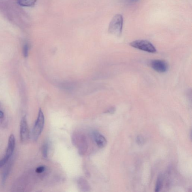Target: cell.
Wrapping results in <instances>:
<instances>
[{
  "label": "cell",
  "mask_w": 192,
  "mask_h": 192,
  "mask_svg": "<svg viewBox=\"0 0 192 192\" xmlns=\"http://www.w3.org/2000/svg\"><path fill=\"white\" fill-rule=\"evenodd\" d=\"M123 22V16L122 15H115L109 24V33L116 36H120L122 33Z\"/></svg>",
  "instance_id": "6da1fadb"
},
{
  "label": "cell",
  "mask_w": 192,
  "mask_h": 192,
  "mask_svg": "<svg viewBox=\"0 0 192 192\" xmlns=\"http://www.w3.org/2000/svg\"><path fill=\"white\" fill-rule=\"evenodd\" d=\"M72 139L73 144L78 148L80 155H84L88 149V141L85 135L82 133H75L73 135Z\"/></svg>",
  "instance_id": "7a4b0ae2"
},
{
  "label": "cell",
  "mask_w": 192,
  "mask_h": 192,
  "mask_svg": "<svg viewBox=\"0 0 192 192\" xmlns=\"http://www.w3.org/2000/svg\"><path fill=\"white\" fill-rule=\"evenodd\" d=\"M45 118L43 111L40 109L39 111L38 116L35 122L32 132V137L34 140L37 141L41 134L44 127Z\"/></svg>",
  "instance_id": "3957f363"
},
{
  "label": "cell",
  "mask_w": 192,
  "mask_h": 192,
  "mask_svg": "<svg viewBox=\"0 0 192 192\" xmlns=\"http://www.w3.org/2000/svg\"><path fill=\"white\" fill-rule=\"evenodd\" d=\"M130 45L134 48L150 53H154L157 52L154 45L149 41L145 40H135L130 43Z\"/></svg>",
  "instance_id": "277c9868"
},
{
  "label": "cell",
  "mask_w": 192,
  "mask_h": 192,
  "mask_svg": "<svg viewBox=\"0 0 192 192\" xmlns=\"http://www.w3.org/2000/svg\"><path fill=\"white\" fill-rule=\"evenodd\" d=\"M29 128H28L27 119L26 116L22 118L20 125V136L21 140L22 142H25L29 139Z\"/></svg>",
  "instance_id": "5b68a950"
},
{
  "label": "cell",
  "mask_w": 192,
  "mask_h": 192,
  "mask_svg": "<svg viewBox=\"0 0 192 192\" xmlns=\"http://www.w3.org/2000/svg\"><path fill=\"white\" fill-rule=\"evenodd\" d=\"M150 65L154 70L159 73H165L168 69V64L163 60H153L150 63Z\"/></svg>",
  "instance_id": "8992f818"
},
{
  "label": "cell",
  "mask_w": 192,
  "mask_h": 192,
  "mask_svg": "<svg viewBox=\"0 0 192 192\" xmlns=\"http://www.w3.org/2000/svg\"><path fill=\"white\" fill-rule=\"evenodd\" d=\"M93 136L96 144L99 148H103L106 146L107 141L103 135L95 132L93 134Z\"/></svg>",
  "instance_id": "52a82bcc"
},
{
  "label": "cell",
  "mask_w": 192,
  "mask_h": 192,
  "mask_svg": "<svg viewBox=\"0 0 192 192\" xmlns=\"http://www.w3.org/2000/svg\"><path fill=\"white\" fill-rule=\"evenodd\" d=\"M15 147V138L14 135L11 134L8 139V145L6 155L11 157L14 152Z\"/></svg>",
  "instance_id": "ba28073f"
},
{
  "label": "cell",
  "mask_w": 192,
  "mask_h": 192,
  "mask_svg": "<svg viewBox=\"0 0 192 192\" xmlns=\"http://www.w3.org/2000/svg\"><path fill=\"white\" fill-rule=\"evenodd\" d=\"M78 184L79 189L82 190V191H89L90 189V187L88 182L83 178H80L78 180Z\"/></svg>",
  "instance_id": "9c48e42d"
},
{
  "label": "cell",
  "mask_w": 192,
  "mask_h": 192,
  "mask_svg": "<svg viewBox=\"0 0 192 192\" xmlns=\"http://www.w3.org/2000/svg\"><path fill=\"white\" fill-rule=\"evenodd\" d=\"M37 0H18V3L20 5L24 7L33 6Z\"/></svg>",
  "instance_id": "30bf717a"
},
{
  "label": "cell",
  "mask_w": 192,
  "mask_h": 192,
  "mask_svg": "<svg viewBox=\"0 0 192 192\" xmlns=\"http://www.w3.org/2000/svg\"><path fill=\"white\" fill-rule=\"evenodd\" d=\"M163 183V177L161 174H159L157 178V182H156L155 191V192H159L161 190L162 187Z\"/></svg>",
  "instance_id": "8fae6325"
},
{
  "label": "cell",
  "mask_w": 192,
  "mask_h": 192,
  "mask_svg": "<svg viewBox=\"0 0 192 192\" xmlns=\"http://www.w3.org/2000/svg\"><path fill=\"white\" fill-rule=\"evenodd\" d=\"M11 166V164H9L8 165H7V167H6L4 170L3 171V177H2V184H5L6 180L7 179V176H8L9 171L10 170Z\"/></svg>",
  "instance_id": "7c38bea8"
},
{
  "label": "cell",
  "mask_w": 192,
  "mask_h": 192,
  "mask_svg": "<svg viewBox=\"0 0 192 192\" xmlns=\"http://www.w3.org/2000/svg\"><path fill=\"white\" fill-rule=\"evenodd\" d=\"M48 148L49 146L48 143H45L43 145L42 149V154L43 157L45 158V159H47L48 157Z\"/></svg>",
  "instance_id": "4fadbf2b"
},
{
  "label": "cell",
  "mask_w": 192,
  "mask_h": 192,
  "mask_svg": "<svg viewBox=\"0 0 192 192\" xmlns=\"http://www.w3.org/2000/svg\"><path fill=\"white\" fill-rule=\"evenodd\" d=\"M9 159H10V157L5 155L4 157L0 160V168L3 167L7 163Z\"/></svg>",
  "instance_id": "5bb4252c"
},
{
  "label": "cell",
  "mask_w": 192,
  "mask_h": 192,
  "mask_svg": "<svg viewBox=\"0 0 192 192\" xmlns=\"http://www.w3.org/2000/svg\"><path fill=\"white\" fill-rule=\"evenodd\" d=\"M23 54L24 57H28V52H29V46L28 44H25L23 47Z\"/></svg>",
  "instance_id": "9a60e30c"
},
{
  "label": "cell",
  "mask_w": 192,
  "mask_h": 192,
  "mask_svg": "<svg viewBox=\"0 0 192 192\" xmlns=\"http://www.w3.org/2000/svg\"><path fill=\"white\" fill-rule=\"evenodd\" d=\"M45 170H46V167L44 166H39L37 167L36 169V172L38 173V174H41V173L44 172Z\"/></svg>",
  "instance_id": "2e32d148"
},
{
  "label": "cell",
  "mask_w": 192,
  "mask_h": 192,
  "mask_svg": "<svg viewBox=\"0 0 192 192\" xmlns=\"http://www.w3.org/2000/svg\"><path fill=\"white\" fill-rule=\"evenodd\" d=\"M116 109L115 108V107H110V108H109L105 112V113H107V114H114L115 112Z\"/></svg>",
  "instance_id": "e0dca14e"
},
{
  "label": "cell",
  "mask_w": 192,
  "mask_h": 192,
  "mask_svg": "<svg viewBox=\"0 0 192 192\" xmlns=\"http://www.w3.org/2000/svg\"><path fill=\"white\" fill-rule=\"evenodd\" d=\"M140 0H122L124 3L127 4H131L136 3Z\"/></svg>",
  "instance_id": "ac0fdd59"
},
{
  "label": "cell",
  "mask_w": 192,
  "mask_h": 192,
  "mask_svg": "<svg viewBox=\"0 0 192 192\" xmlns=\"http://www.w3.org/2000/svg\"><path fill=\"white\" fill-rule=\"evenodd\" d=\"M137 142L139 144H142L144 142V139L142 137L139 136L137 137Z\"/></svg>",
  "instance_id": "d6986e66"
},
{
  "label": "cell",
  "mask_w": 192,
  "mask_h": 192,
  "mask_svg": "<svg viewBox=\"0 0 192 192\" xmlns=\"http://www.w3.org/2000/svg\"><path fill=\"white\" fill-rule=\"evenodd\" d=\"M4 117L3 113L2 111L0 110V119L3 118Z\"/></svg>",
  "instance_id": "ffe728a7"
}]
</instances>
